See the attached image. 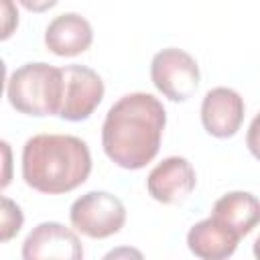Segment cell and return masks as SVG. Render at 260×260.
<instances>
[{"label":"cell","mask_w":260,"mask_h":260,"mask_svg":"<svg viewBox=\"0 0 260 260\" xmlns=\"http://www.w3.org/2000/svg\"><path fill=\"white\" fill-rule=\"evenodd\" d=\"M165 126L167 112L158 98L144 91L126 93L106 114L104 152L114 165L138 171L158 154Z\"/></svg>","instance_id":"1"},{"label":"cell","mask_w":260,"mask_h":260,"mask_svg":"<svg viewBox=\"0 0 260 260\" xmlns=\"http://www.w3.org/2000/svg\"><path fill=\"white\" fill-rule=\"evenodd\" d=\"M91 173L87 144L71 134H37L22 146L24 183L47 195L77 189Z\"/></svg>","instance_id":"2"},{"label":"cell","mask_w":260,"mask_h":260,"mask_svg":"<svg viewBox=\"0 0 260 260\" xmlns=\"http://www.w3.org/2000/svg\"><path fill=\"white\" fill-rule=\"evenodd\" d=\"M65 91L63 67L49 63H24L6 81L10 106L26 116H59Z\"/></svg>","instance_id":"3"},{"label":"cell","mask_w":260,"mask_h":260,"mask_svg":"<svg viewBox=\"0 0 260 260\" xmlns=\"http://www.w3.org/2000/svg\"><path fill=\"white\" fill-rule=\"evenodd\" d=\"M71 225L87 238L102 240L118 234L126 223V207L108 191H89L77 197L69 209Z\"/></svg>","instance_id":"4"},{"label":"cell","mask_w":260,"mask_h":260,"mask_svg":"<svg viewBox=\"0 0 260 260\" xmlns=\"http://www.w3.org/2000/svg\"><path fill=\"white\" fill-rule=\"evenodd\" d=\"M152 85L171 102H187L199 87V65L183 49L169 47L150 61Z\"/></svg>","instance_id":"5"},{"label":"cell","mask_w":260,"mask_h":260,"mask_svg":"<svg viewBox=\"0 0 260 260\" xmlns=\"http://www.w3.org/2000/svg\"><path fill=\"white\" fill-rule=\"evenodd\" d=\"M63 77H65V91H63L59 118L69 122L87 120L104 100L102 77L93 69L77 63L65 65Z\"/></svg>","instance_id":"6"},{"label":"cell","mask_w":260,"mask_h":260,"mask_svg":"<svg viewBox=\"0 0 260 260\" xmlns=\"http://www.w3.org/2000/svg\"><path fill=\"white\" fill-rule=\"evenodd\" d=\"M24 260H81L83 248L77 234L59 221H43L22 242Z\"/></svg>","instance_id":"7"},{"label":"cell","mask_w":260,"mask_h":260,"mask_svg":"<svg viewBox=\"0 0 260 260\" xmlns=\"http://www.w3.org/2000/svg\"><path fill=\"white\" fill-rule=\"evenodd\" d=\"M197 185L195 169L183 156H169L160 160L146 177L148 195L165 205H177L185 201Z\"/></svg>","instance_id":"8"},{"label":"cell","mask_w":260,"mask_h":260,"mask_svg":"<svg viewBox=\"0 0 260 260\" xmlns=\"http://www.w3.org/2000/svg\"><path fill=\"white\" fill-rule=\"evenodd\" d=\"M244 100L232 87H213L201 102V124L215 138L234 136L244 122Z\"/></svg>","instance_id":"9"},{"label":"cell","mask_w":260,"mask_h":260,"mask_svg":"<svg viewBox=\"0 0 260 260\" xmlns=\"http://www.w3.org/2000/svg\"><path fill=\"white\" fill-rule=\"evenodd\" d=\"M93 28L87 18L77 12H65L55 16L45 30V45L53 55L75 57L91 47Z\"/></svg>","instance_id":"10"},{"label":"cell","mask_w":260,"mask_h":260,"mask_svg":"<svg viewBox=\"0 0 260 260\" xmlns=\"http://www.w3.org/2000/svg\"><path fill=\"white\" fill-rule=\"evenodd\" d=\"M242 238L223 221H219L217 217H207L197 221L189 234H187V246L189 250L203 260H223L230 258L236 248L238 242Z\"/></svg>","instance_id":"11"},{"label":"cell","mask_w":260,"mask_h":260,"mask_svg":"<svg viewBox=\"0 0 260 260\" xmlns=\"http://www.w3.org/2000/svg\"><path fill=\"white\" fill-rule=\"evenodd\" d=\"M211 215L244 238L260 223V199L248 191H230L213 203Z\"/></svg>","instance_id":"12"},{"label":"cell","mask_w":260,"mask_h":260,"mask_svg":"<svg viewBox=\"0 0 260 260\" xmlns=\"http://www.w3.org/2000/svg\"><path fill=\"white\" fill-rule=\"evenodd\" d=\"M22 211L20 207L8 199V197H2V213H0V240L2 242H8L10 238H14L20 228H22Z\"/></svg>","instance_id":"13"},{"label":"cell","mask_w":260,"mask_h":260,"mask_svg":"<svg viewBox=\"0 0 260 260\" xmlns=\"http://www.w3.org/2000/svg\"><path fill=\"white\" fill-rule=\"evenodd\" d=\"M2 10H4V24H2V39L6 41L12 30L16 28L18 24V12L12 4V0H2Z\"/></svg>","instance_id":"14"},{"label":"cell","mask_w":260,"mask_h":260,"mask_svg":"<svg viewBox=\"0 0 260 260\" xmlns=\"http://www.w3.org/2000/svg\"><path fill=\"white\" fill-rule=\"evenodd\" d=\"M246 144H248L250 152L254 154V158L260 160V114H256L254 120L250 122V128L246 134Z\"/></svg>","instance_id":"15"},{"label":"cell","mask_w":260,"mask_h":260,"mask_svg":"<svg viewBox=\"0 0 260 260\" xmlns=\"http://www.w3.org/2000/svg\"><path fill=\"white\" fill-rule=\"evenodd\" d=\"M28 12H47L49 8L57 6L59 0H18Z\"/></svg>","instance_id":"16"},{"label":"cell","mask_w":260,"mask_h":260,"mask_svg":"<svg viewBox=\"0 0 260 260\" xmlns=\"http://www.w3.org/2000/svg\"><path fill=\"white\" fill-rule=\"evenodd\" d=\"M254 256L260 260V236L256 238V242H254Z\"/></svg>","instance_id":"17"}]
</instances>
